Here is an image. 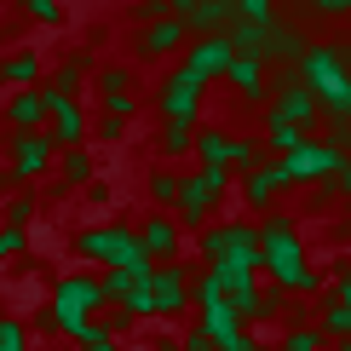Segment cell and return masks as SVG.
<instances>
[{
	"mask_svg": "<svg viewBox=\"0 0 351 351\" xmlns=\"http://www.w3.org/2000/svg\"><path fill=\"white\" fill-rule=\"evenodd\" d=\"M259 265H265L276 294H317L323 288V276L305 265V242L288 213H265V225H259Z\"/></svg>",
	"mask_w": 351,
	"mask_h": 351,
	"instance_id": "cell-1",
	"label": "cell"
},
{
	"mask_svg": "<svg viewBox=\"0 0 351 351\" xmlns=\"http://www.w3.org/2000/svg\"><path fill=\"white\" fill-rule=\"evenodd\" d=\"M351 58L340 47H305L300 58V81L311 86V98L323 104L334 121H351Z\"/></svg>",
	"mask_w": 351,
	"mask_h": 351,
	"instance_id": "cell-2",
	"label": "cell"
},
{
	"mask_svg": "<svg viewBox=\"0 0 351 351\" xmlns=\"http://www.w3.org/2000/svg\"><path fill=\"white\" fill-rule=\"evenodd\" d=\"M69 247H75V259H93V265H104V271H144L150 259H144V247H138V230L133 225H81L75 237H69Z\"/></svg>",
	"mask_w": 351,
	"mask_h": 351,
	"instance_id": "cell-3",
	"label": "cell"
},
{
	"mask_svg": "<svg viewBox=\"0 0 351 351\" xmlns=\"http://www.w3.org/2000/svg\"><path fill=\"white\" fill-rule=\"evenodd\" d=\"M202 254H208V265L259 276V225H254V219H225V225H208V230H202Z\"/></svg>",
	"mask_w": 351,
	"mask_h": 351,
	"instance_id": "cell-4",
	"label": "cell"
},
{
	"mask_svg": "<svg viewBox=\"0 0 351 351\" xmlns=\"http://www.w3.org/2000/svg\"><path fill=\"white\" fill-rule=\"evenodd\" d=\"M230 190V173L225 167H196L179 179V208H173V225L179 230H208L213 225V208L219 196Z\"/></svg>",
	"mask_w": 351,
	"mask_h": 351,
	"instance_id": "cell-5",
	"label": "cell"
},
{
	"mask_svg": "<svg viewBox=\"0 0 351 351\" xmlns=\"http://www.w3.org/2000/svg\"><path fill=\"white\" fill-rule=\"evenodd\" d=\"M0 150H6V167H0L6 190H29L35 179H47L52 162H58V150H52V138H47V133H18V138L0 144Z\"/></svg>",
	"mask_w": 351,
	"mask_h": 351,
	"instance_id": "cell-6",
	"label": "cell"
},
{
	"mask_svg": "<svg viewBox=\"0 0 351 351\" xmlns=\"http://www.w3.org/2000/svg\"><path fill=\"white\" fill-rule=\"evenodd\" d=\"M93 69H98V58L86 52V47L64 52V58L47 69V81H40V98H47V110H52V104H69V98H81V86L93 81Z\"/></svg>",
	"mask_w": 351,
	"mask_h": 351,
	"instance_id": "cell-7",
	"label": "cell"
},
{
	"mask_svg": "<svg viewBox=\"0 0 351 351\" xmlns=\"http://www.w3.org/2000/svg\"><path fill=\"white\" fill-rule=\"evenodd\" d=\"M346 162H351V156H334L328 144L305 138L300 150H294V156H282L276 167H282V179H288V184H323V179H334V173H340Z\"/></svg>",
	"mask_w": 351,
	"mask_h": 351,
	"instance_id": "cell-8",
	"label": "cell"
},
{
	"mask_svg": "<svg viewBox=\"0 0 351 351\" xmlns=\"http://www.w3.org/2000/svg\"><path fill=\"white\" fill-rule=\"evenodd\" d=\"M230 58H237V52H230V40H225V35H190V47H184V64H179V69H184L190 81L208 86V81H225Z\"/></svg>",
	"mask_w": 351,
	"mask_h": 351,
	"instance_id": "cell-9",
	"label": "cell"
},
{
	"mask_svg": "<svg viewBox=\"0 0 351 351\" xmlns=\"http://www.w3.org/2000/svg\"><path fill=\"white\" fill-rule=\"evenodd\" d=\"M202 93H208L202 81H190L184 69H173V75L162 81V93H156V110H162V121H184V127H196V115H202Z\"/></svg>",
	"mask_w": 351,
	"mask_h": 351,
	"instance_id": "cell-10",
	"label": "cell"
},
{
	"mask_svg": "<svg viewBox=\"0 0 351 351\" xmlns=\"http://www.w3.org/2000/svg\"><path fill=\"white\" fill-rule=\"evenodd\" d=\"M47 138H52V150H81V144L93 138V115H86L81 98L47 110Z\"/></svg>",
	"mask_w": 351,
	"mask_h": 351,
	"instance_id": "cell-11",
	"label": "cell"
},
{
	"mask_svg": "<svg viewBox=\"0 0 351 351\" xmlns=\"http://www.w3.org/2000/svg\"><path fill=\"white\" fill-rule=\"evenodd\" d=\"M150 305H156V317H179V311H190V271L179 265V259L150 271Z\"/></svg>",
	"mask_w": 351,
	"mask_h": 351,
	"instance_id": "cell-12",
	"label": "cell"
},
{
	"mask_svg": "<svg viewBox=\"0 0 351 351\" xmlns=\"http://www.w3.org/2000/svg\"><path fill=\"white\" fill-rule=\"evenodd\" d=\"M276 121H294V127H317V115H323V104L311 98V86H305L300 75H282L276 81V104H271Z\"/></svg>",
	"mask_w": 351,
	"mask_h": 351,
	"instance_id": "cell-13",
	"label": "cell"
},
{
	"mask_svg": "<svg viewBox=\"0 0 351 351\" xmlns=\"http://www.w3.org/2000/svg\"><path fill=\"white\" fill-rule=\"evenodd\" d=\"M133 230H138V247H144L150 265H173V259H179V237H184V230L173 225V213H150V219L133 225Z\"/></svg>",
	"mask_w": 351,
	"mask_h": 351,
	"instance_id": "cell-14",
	"label": "cell"
},
{
	"mask_svg": "<svg viewBox=\"0 0 351 351\" xmlns=\"http://www.w3.org/2000/svg\"><path fill=\"white\" fill-rule=\"evenodd\" d=\"M0 127H6L12 138H18V133H47V98H40V86H35V93H6Z\"/></svg>",
	"mask_w": 351,
	"mask_h": 351,
	"instance_id": "cell-15",
	"label": "cell"
},
{
	"mask_svg": "<svg viewBox=\"0 0 351 351\" xmlns=\"http://www.w3.org/2000/svg\"><path fill=\"white\" fill-rule=\"evenodd\" d=\"M40 81H47V58L35 47H18V52L0 58V86H6V93H35Z\"/></svg>",
	"mask_w": 351,
	"mask_h": 351,
	"instance_id": "cell-16",
	"label": "cell"
},
{
	"mask_svg": "<svg viewBox=\"0 0 351 351\" xmlns=\"http://www.w3.org/2000/svg\"><path fill=\"white\" fill-rule=\"evenodd\" d=\"M190 47V29L179 18H156L150 29H138L133 35V52L138 58H173V52H184Z\"/></svg>",
	"mask_w": 351,
	"mask_h": 351,
	"instance_id": "cell-17",
	"label": "cell"
},
{
	"mask_svg": "<svg viewBox=\"0 0 351 351\" xmlns=\"http://www.w3.org/2000/svg\"><path fill=\"white\" fill-rule=\"evenodd\" d=\"M190 150L202 156V167H237V133H225V127H196V144Z\"/></svg>",
	"mask_w": 351,
	"mask_h": 351,
	"instance_id": "cell-18",
	"label": "cell"
},
{
	"mask_svg": "<svg viewBox=\"0 0 351 351\" xmlns=\"http://www.w3.org/2000/svg\"><path fill=\"white\" fill-rule=\"evenodd\" d=\"M282 167L265 162V167H254V173H242V196H247V208L254 213H271V202H276V190H282Z\"/></svg>",
	"mask_w": 351,
	"mask_h": 351,
	"instance_id": "cell-19",
	"label": "cell"
},
{
	"mask_svg": "<svg viewBox=\"0 0 351 351\" xmlns=\"http://www.w3.org/2000/svg\"><path fill=\"white\" fill-rule=\"evenodd\" d=\"M52 167H58V190H86V184L98 179V162H93L86 144H81V150H58Z\"/></svg>",
	"mask_w": 351,
	"mask_h": 351,
	"instance_id": "cell-20",
	"label": "cell"
},
{
	"mask_svg": "<svg viewBox=\"0 0 351 351\" xmlns=\"http://www.w3.org/2000/svg\"><path fill=\"white\" fill-rule=\"evenodd\" d=\"M237 23V0H196V12L184 18L190 35H225Z\"/></svg>",
	"mask_w": 351,
	"mask_h": 351,
	"instance_id": "cell-21",
	"label": "cell"
},
{
	"mask_svg": "<svg viewBox=\"0 0 351 351\" xmlns=\"http://www.w3.org/2000/svg\"><path fill=\"white\" fill-rule=\"evenodd\" d=\"M35 213H40V196H35V190H6V202H0V225L29 230V225H35Z\"/></svg>",
	"mask_w": 351,
	"mask_h": 351,
	"instance_id": "cell-22",
	"label": "cell"
},
{
	"mask_svg": "<svg viewBox=\"0 0 351 351\" xmlns=\"http://www.w3.org/2000/svg\"><path fill=\"white\" fill-rule=\"evenodd\" d=\"M225 81L237 86L242 98H265V64H259V58H230Z\"/></svg>",
	"mask_w": 351,
	"mask_h": 351,
	"instance_id": "cell-23",
	"label": "cell"
},
{
	"mask_svg": "<svg viewBox=\"0 0 351 351\" xmlns=\"http://www.w3.org/2000/svg\"><path fill=\"white\" fill-rule=\"evenodd\" d=\"M305 138H311L305 127H294V121H276V115H265V144L276 150V162H282V156H294Z\"/></svg>",
	"mask_w": 351,
	"mask_h": 351,
	"instance_id": "cell-24",
	"label": "cell"
},
{
	"mask_svg": "<svg viewBox=\"0 0 351 351\" xmlns=\"http://www.w3.org/2000/svg\"><path fill=\"white\" fill-rule=\"evenodd\" d=\"M179 179H184V173H173V167H156L150 179H144V190H150V202H156V213L179 208Z\"/></svg>",
	"mask_w": 351,
	"mask_h": 351,
	"instance_id": "cell-25",
	"label": "cell"
},
{
	"mask_svg": "<svg viewBox=\"0 0 351 351\" xmlns=\"http://www.w3.org/2000/svg\"><path fill=\"white\" fill-rule=\"evenodd\" d=\"M196 127H202V121H196ZM196 127H184V121H162V138H156V150H162L167 162L190 156V144H196Z\"/></svg>",
	"mask_w": 351,
	"mask_h": 351,
	"instance_id": "cell-26",
	"label": "cell"
},
{
	"mask_svg": "<svg viewBox=\"0 0 351 351\" xmlns=\"http://www.w3.org/2000/svg\"><path fill=\"white\" fill-rule=\"evenodd\" d=\"M271 58H305V40H300V29H288V23H271L265 29V64Z\"/></svg>",
	"mask_w": 351,
	"mask_h": 351,
	"instance_id": "cell-27",
	"label": "cell"
},
{
	"mask_svg": "<svg viewBox=\"0 0 351 351\" xmlns=\"http://www.w3.org/2000/svg\"><path fill=\"white\" fill-rule=\"evenodd\" d=\"M93 86H98V98H121V93H133V69L127 64H98Z\"/></svg>",
	"mask_w": 351,
	"mask_h": 351,
	"instance_id": "cell-28",
	"label": "cell"
},
{
	"mask_svg": "<svg viewBox=\"0 0 351 351\" xmlns=\"http://www.w3.org/2000/svg\"><path fill=\"white\" fill-rule=\"evenodd\" d=\"M317 328H323V340L351 346V311H346L340 300H328V305H323V323H317Z\"/></svg>",
	"mask_w": 351,
	"mask_h": 351,
	"instance_id": "cell-29",
	"label": "cell"
},
{
	"mask_svg": "<svg viewBox=\"0 0 351 351\" xmlns=\"http://www.w3.org/2000/svg\"><path fill=\"white\" fill-rule=\"evenodd\" d=\"M328 340H323V328L317 323H288L282 328V351H323Z\"/></svg>",
	"mask_w": 351,
	"mask_h": 351,
	"instance_id": "cell-30",
	"label": "cell"
},
{
	"mask_svg": "<svg viewBox=\"0 0 351 351\" xmlns=\"http://www.w3.org/2000/svg\"><path fill=\"white\" fill-rule=\"evenodd\" d=\"M18 12L29 23H40V29H58L64 23V0H18Z\"/></svg>",
	"mask_w": 351,
	"mask_h": 351,
	"instance_id": "cell-31",
	"label": "cell"
},
{
	"mask_svg": "<svg viewBox=\"0 0 351 351\" xmlns=\"http://www.w3.org/2000/svg\"><path fill=\"white\" fill-rule=\"evenodd\" d=\"M0 351H35V340H29V328H23V317H0Z\"/></svg>",
	"mask_w": 351,
	"mask_h": 351,
	"instance_id": "cell-32",
	"label": "cell"
},
{
	"mask_svg": "<svg viewBox=\"0 0 351 351\" xmlns=\"http://www.w3.org/2000/svg\"><path fill=\"white\" fill-rule=\"evenodd\" d=\"M237 23L271 29V23H276V0H237Z\"/></svg>",
	"mask_w": 351,
	"mask_h": 351,
	"instance_id": "cell-33",
	"label": "cell"
},
{
	"mask_svg": "<svg viewBox=\"0 0 351 351\" xmlns=\"http://www.w3.org/2000/svg\"><path fill=\"white\" fill-rule=\"evenodd\" d=\"M23 254H29V230H12V225H0V265H18Z\"/></svg>",
	"mask_w": 351,
	"mask_h": 351,
	"instance_id": "cell-34",
	"label": "cell"
},
{
	"mask_svg": "<svg viewBox=\"0 0 351 351\" xmlns=\"http://www.w3.org/2000/svg\"><path fill=\"white\" fill-rule=\"evenodd\" d=\"M127 18L138 29H150L156 18H173V12H167V0H127Z\"/></svg>",
	"mask_w": 351,
	"mask_h": 351,
	"instance_id": "cell-35",
	"label": "cell"
},
{
	"mask_svg": "<svg viewBox=\"0 0 351 351\" xmlns=\"http://www.w3.org/2000/svg\"><path fill=\"white\" fill-rule=\"evenodd\" d=\"M93 138L121 144V138H127V121H115V115H104V110H98V115H93Z\"/></svg>",
	"mask_w": 351,
	"mask_h": 351,
	"instance_id": "cell-36",
	"label": "cell"
},
{
	"mask_svg": "<svg viewBox=\"0 0 351 351\" xmlns=\"http://www.w3.org/2000/svg\"><path fill=\"white\" fill-rule=\"evenodd\" d=\"M23 328H29V340H35V334H40V340H58V317L47 311V305H35V317H29Z\"/></svg>",
	"mask_w": 351,
	"mask_h": 351,
	"instance_id": "cell-37",
	"label": "cell"
},
{
	"mask_svg": "<svg viewBox=\"0 0 351 351\" xmlns=\"http://www.w3.org/2000/svg\"><path fill=\"white\" fill-rule=\"evenodd\" d=\"M104 115H115V121H133V115H138V98H133V93H121V98H104Z\"/></svg>",
	"mask_w": 351,
	"mask_h": 351,
	"instance_id": "cell-38",
	"label": "cell"
},
{
	"mask_svg": "<svg viewBox=\"0 0 351 351\" xmlns=\"http://www.w3.org/2000/svg\"><path fill=\"white\" fill-rule=\"evenodd\" d=\"M334 300H340L346 311H351V259H346L340 271H334Z\"/></svg>",
	"mask_w": 351,
	"mask_h": 351,
	"instance_id": "cell-39",
	"label": "cell"
},
{
	"mask_svg": "<svg viewBox=\"0 0 351 351\" xmlns=\"http://www.w3.org/2000/svg\"><path fill=\"white\" fill-rule=\"evenodd\" d=\"M110 202H115V190H110L104 179H93V184H86V208H110Z\"/></svg>",
	"mask_w": 351,
	"mask_h": 351,
	"instance_id": "cell-40",
	"label": "cell"
},
{
	"mask_svg": "<svg viewBox=\"0 0 351 351\" xmlns=\"http://www.w3.org/2000/svg\"><path fill=\"white\" fill-rule=\"evenodd\" d=\"M305 12H323V18H334V12H351V0H300Z\"/></svg>",
	"mask_w": 351,
	"mask_h": 351,
	"instance_id": "cell-41",
	"label": "cell"
},
{
	"mask_svg": "<svg viewBox=\"0 0 351 351\" xmlns=\"http://www.w3.org/2000/svg\"><path fill=\"white\" fill-rule=\"evenodd\" d=\"M167 12H173V18H179V23H184V18H190V12H196V0H167Z\"/></svg>",
	"mask_w": 351,
	"mask_h": 351,
	"instance_id": "cell-42",
	"label": "cell"
},
{
	"mask_svg": "<svg viewBox=\"0 0 351 351\" xmlns=\"http://www.w3.org/2000/svg\"><path fill=\"white\" fill-rule=\"evenodd\" d=\"M334 179H340V184H346V202H351V162H346L340 173H334Z\"/></svg>",
	"mask_w": 351,
	"mask_h": 351,
	"instance_id": "cell-43",
	"label": "cell"
},
{
	"mask_svg": "<svg viewBox=\"0 0 351 351\" xmlns=\"http://www.w3.org/2000/svg\"><path fill=\"white\" fill-rule=\"evenodd\" d=\"M81 351H121L115 340H93V346H81Z\"/></svg>",
	"mask_w": 351,
	"mask_h": 351,
	"instance_id": "cell-44",
	"label": "cell"
},
{
	"mask_svg": "<svg viewBox=\"0 0 351 351\" xmlns=\"http://www.w3.org/2000/svg\"><path fill=\"white\" fill-rule=\"evenodd\" d=\"M6 23H12V12H6V0H0V40H6Z\"/></svg>",
	"mask_w": 351,
	"mask_h": 351,
	"instance_id": "cell-45",
	"label": "cell"
},
{
	"mask_svg": "<svg viewBox=\"0 0 351 351\" xmlns=\"http://www.w3.org/2000/svg\"><path fill=\"white\" fill-rule=\"evenodd\" d=\"M156 351H184V346L179 340H156Z\"/></svg>",
	"mask_w": 351,
	"mask_h": 351,
	"instance_id": "cell-46",
	"label": "cell"
},
{
	"mask_svg": "<svg viewBox=\"0 0 351 351\" xmlns=\"http://www.w3.org/2000/svg\"><path fill=\"white\" fill-rule=\"evenodd\" d=\"M0 317H6V288H0Z\"/></svg>",
	"mask_w": 351,
	"mask_h": 351,
	"instance_id": "cell-47",
	"label": "cell"
},
{
	"mask_svg": "<svg viewBox=\"0 0 351 351\" xmlns=\"http://www.w3.org/2000/svg\"><path fill=\"white\" fill-rule=\"evenodd\" d=\"M0 202H6V179H0Z\"/></svg>",
	"mask_w": 351,
	"mask_h": 351,
	"instance_id": "cell-48",
	"label": "cell"
},
{
	"mask_svg": "<svg viewBox=\"0 0 351 351\" xmlns=\"http://www.w3.org/2000/svg\"><path fill=\"white\" fill-rule=\"evenodd\" d=\"M323 351H340V346H323Z\"/></svg>",
	"mask_w": 351,
	"mask_h": 351,
	"instance_id": "cell-49",
	"label": "cell"
},
{
	"mask_svg": "<svg viewBox=\"0 0 351 351\" xmlns=\"http://www.w3.org/2000/svg\"><path fill=\"white\" fill-rule=\"evenodd\" d=\"M340 351H351V346H340Z\"/></svg>",
	"mask_w": 351,
	"mask_h": 351,
	"instance_id": "cell-50",
	"label": "cell"
},
{
	"mask_svg": "<svg viewBox=\"0 0 351 351\" xmlns=\"http://www.w3.org/2000/svg\"><path fill=\"white\" fill-rule=\"evenodd\" d=\"M0 144H6V138H0Z\"/></svg>",
	"mask_w": 351,
	"mask_h": 351,
	"instance_id": "cell-51",
	"label": "cell"
}]
</instances>
